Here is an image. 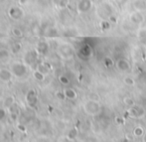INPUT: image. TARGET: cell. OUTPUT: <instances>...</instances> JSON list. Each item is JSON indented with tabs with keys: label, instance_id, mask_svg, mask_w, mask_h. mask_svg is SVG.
<instances>
[{
	"label": "cell",
	"instance_id": "1",
	"mask_svg": "<svg viewBox=\"0 0 146 142\" xmlns=\"http://www.w3.org/2000/svg\"><path fill=\"white\" fill-rule=\"evenodd\" d=\"M84 110L90 116H96L98 115L102 111V106L96 100L90 98L84 104Z\"/></svg>",
	"mask_w": 146,
	"mask_h": 142
},
{
	"label": "cell",
	"instance_id": "2",
	"mask_svg": "<svg viewBox=\"0 0 146 142\" xmlns=\"http://www.w3.org/2000/svg\"><path fill=\"white\" fill-rule=\"evenodd\" d=\"M126 113L128 114L129 117L131 118H134V119H140V118H143L146 114V110L143 106H130L126 109Z\"/></svg>",
	"mask_w": 146,
	"mask_h": 142
},
{
	"label": "cell",
	"instance_id": "3",
	"mask_svg": "<svg viewBox=\"0 0 146 142\" xmlns=\"http://www.w3.org/2000/svg\"><path fill=\"white\" fill-rule=\"evenodd\" d=\"M11 72L17 78H22L27 74V67L21 62H14L11 65Z\"/></svg>",
	"mask_w": 146,
	"mask_h": 142
},
{
	"label": "cell",
	"instance_id": "4",
	"mask_svg": "<svg viewBox=\"0 0 146 142\" xmlns=\"http://www.w3.org/2000/svg\"><path fill=\"white\" fill-rule=\"evenodd\" d=\"M58 53L60 56L65 60H70L75 56V51H74L73 47L69 44H62L61 46H59Z\"/></svg>",
	"mask_w": 146,
	"mask_h": 142
},
{
	"label": "cell",
	"instance_id": "5",
	"mask_svg": "<svg viewBox=\"0 0 146 142\" xmlns=\"http://www.w3.org/2000/svg\"><path fill=\"white\" fill-rule=\"evenodd\" d=\"M115 67L121 73H127L131 70V64L127 59L124 58H119L115 62Z\"/></svg>",
	"mask_w": 146,
	"mask_h": 142
},
{
	"label": "cell",
	"instance_id": "6",
	"mask_svg": "<svg viewBox=\"0 0 146 142\" xmlns=\"http://www.w3.org/2000/svg\"><path fill=\"white\" fill-rule=\"evenodd\" d=\"M145 17L143 15V12L141 11H136L134 10L133 12H131V14L129 15V21L134 25H140L144 22Z\"/></svg>",
	"mask_w": 146,
	"mask_h": 142
},
{
	"label": "cell",
	"instance_id": "7",
	"mask_svg": "<svg viewBox=\"0 0 146 142\" xmlns=\"http://www.w3.org/2000/svg\"><path fill=\"white\" fill-rule=\"evenodd\" d=\"M92 7V0H80L77 4V10L80 13H87Z\"/></svg>",
	"mask_w": 146,
	"mask_h": 142
},
{
	"label": "cell",
	"instance_id": "8",
	"mask_svg": "<svg viewBox=\"0 0 146 142\" xmlns=\"http://www.w3.org/2000/svg\"><path fill=\"white\" fill-rule=\"evenodd\" d=\"M38 54L39 53L37 52V50L28 51V52L24 55V62H25L26 65H28V66L33 65V64L37 61V59H38Z\"/></svg>",
	"mask_w": 146,
	"mask_h": 142
},
{
	"label": "cell",
	"instance_id": "9",
	"mask_svg": "<svg viewBox=\"0 0 146 142\" xmlns=\"http://www.w3.org/2000/svg\"><path fill=\"white\" fill-rule=\"evenodd\" d=\"M26 100H27V104H29L31 107H35L38 104V96H37V92L35 90H30L27 92V96H26Z\"/></svg>",
	"mask_w": 146,
	"mask_h": 142
},
{
	"label": "cell",
	"instance_id": "10",
	"mask_svg": "<svg viewBox=\"0 0 146 142\" xmlns=\"http://www.w3.org/2000/svg\"><path fill=\"white\" fill-rule=\"evenodd\" d=\"M8 14H9V16L13 20H20L24 16V11L21 8L17 7V6H14V7L10 8Z\"/></svg>",
	"mask_w": 146,
	"mask_h": 142
},
{
	"label": "cell",
	"instance_id": "11",
	"mask_svg": "<svg viewBox=\"0 0 146 142\" xmlns=\"http://www.w3.org/2000/svg\"><path fill=\"white\" fill-rule=\"evenodd\" d=\"M49 49H50V46H49L48 42L46 41H40L37 45V52L39 53L40 55H46L48 54Z\"/></svg>",
	"mask_w": 146,
	"mask_h": 142
},
{
	"label": "cell",
	"instance_id": "12",
	"mask_svg": "<svg viewBox=\"0 0 146 142\" xmlns=\"http://www.w3.org/2000/svg\"><path fill=\"white\" fill-rule=\"evenodd\" d=\"M13 73L5 68H0V80L3 82H10L12 79Z\"/></svg>",
	"mask_w": 146,
	"mask_h": 142
},
{
	"label": "cell",
	"instance_id": "13",
	"mask_svg": "<svg viewBox=\"0 0 146 142\" xmlns=\"http://www.w3.org/2000/svg\"><path fill=\"white\" fill-rule=\"evenodd\" d=\"M132 7L136 11H146V0H134L132 2Z\"/></svg>",
	"mask_w": 146,
	"mask_h": 142
},
{
	"label": "cell",
	"instance_id": "14",
	"mask_svg": "<svg viewBox=\"0 0 146 142\" xmlns=\"http://www.w3.org/2000/svg\"><path fill=\"white\" fill-rule=\"evenodd\" d=\"M64 94H65V98L68 100H76L78 98V94L74 88H67L64 90Z\"/></svg>",
	"mask_w": 146,
	"mask_h": 142
},
{
	"label": "cell",
	"instance_id": "15",
	"mask_svg": "<svg viewBox=\"0 0 146 142\" xmlns=\"http://www.w3.org/2000/svg\"><path fill=\"white\" fill-rule=\"evenodd\" d=\"M8 110H9L10 114H11L12 119H16L18 115H19V113H20L19 107H18V106L16 104H14L12 106H10V107L8 108Z\"/></svg>",
	"mask_w": 146,
	"mask_h": 142
},
{
	"label": "cell",
	"instance_id": "16",
	"mask_svg": "<svg viewBox=\"0 0 146 142\" xmlns=\"http://www.w3.org/2000/svg\"><path fill=\"white\" fill-rule=\"evenodd\" d=\"M144 132H145V129L142 126H136L133 129V136L135 138H142Z\"/></svg>",
	"mask_w": 146,
	"mask_h": 142
},
{
	"label": "cell",
	"instance_id": "17",
	"mask_svg": "<svg viewBox=\"0 0 146 142\" xmlns=\"http://www.w3.org/2000/svg\"><path fill=\"white\" fill-rule=\"evenodd\" d=\"M37 70H38V71H40L42 74H44L45 76L48 75V74L50 73V67H49V66L47 65V64H45V63L39 64Z\"/></svg>",
	"mask_w": 146,
	"mask_h": 142
},
{
	"label": "cell",
	"instance_id": "18",
	"mask_svg": "<svg viewBox=\"0 0 146 142\" xmlns=\"http://www.w3.org/2000/svg\"><path fill=\"white\" fill-rule=\"evenodd\" d=\"M78 135H79V131H78V129L77 128H72V129H70L69 132H68L67 138L69 139V140H75V139L78 137Z\"/></svg>",
	"mask_w": 146,
	"mask_h": 142
},
{
	"label": "cell",
	"instance_id": "19",
	"mask_svg": "<svg viewBox=\"0 0 146 142\" xmlns=\"http://www.w3.org/2000/svg\"><path fill=\"white\" fill-rule=\"evenodd\" d=\"M11 32H12V35H13L14 37H16V38H23V36H24L23 31L19 27H13L11 29Z\"/></svg>",
	"mask_w": 146,
	"mask_h": 142
},
{
	"label": "cell",
	"instance_id": "20",
	"mask_svg": "<svg viewBox=\"0 0 146 142\" xmlns=\"http://www.w3.org/2000/svg\"><path fill=\"white\" fill-rule=\"evenodd\" d=\"M100 27L102 28V30L108 31V30H110V29L111 28V23H110L108 19H106V20L104 19V20H102V21L100 22Z\"/></svg>",
	"mask_w": 146,
	"mask_h": 142
},
{
	"label": "cell",
	"instance_id": "21",
	"mask_svg": "<svg viewBox=\"0 0 146 142\" xmlns=\"http://www.w3.org/2000/svg\"><path fill=\"white\" fill-rule=\"evenodd\" d=\"M57 30L54 27H47L44 30V35L48 37H53V36H57Z\"/></svg>",
	"mask_w": 146,
	"mask_h": 142
},
{
	"label": "cell",
	"instance_id": "22",
	"mask_svg": "<svg viewBox=\"0 0 146 142\" xmlns=\"http://www.w3.org/2000/svg\"><path fill=\"white\" fill-rule=\"evenodd\" d=\"M15 104V100H14V98L13 96H8V98H5V100H4L3 102V106L5 108H9L10 106H12L13 104Z\"/></svg>",
	"mask_w": 146,
	"mask_h": 142
},
{
	"label": "cell",
	"instance_id": "23",
	"mask_svg": "<svg viewBox=\"0 0 146 142\" xmlns=\"http://www.w3.org/2000/svg\"><path fill=\"white\" fill-rule=\"evenodd\" d=\"M123 104H124L127 107H130V106H135L136 102H135V100H133L132 98H130V96H125V98H123Z\"/></svg>",
	"mask_w": 146,
	"mask_h": 142
},
{
	"label": "cell",
	"instance_id": "24",
	"mask_svg": "<svg viewBox=\"0 0 146 142\" xmlns=\"http://www.w3.org/2000/svg\"><path fill=\"white\" fill-rule=\"evenodd\" d=\"M123 83H124V85L128 86H135V81L133 78L129 77V76H127V77H124V79H123Z\"/></svg>",
	"mask_w": 146,
	"mask_h": 142
},
{
	"label": "cell",
	"instance_id": "25",
	"mask_svg": "<svg viewBox=\"0 0 146 142\" xmlns=\"http://www.w3.org/2000/svg\"><path fill=\"white\" fill-rule=\"evenodd\" d=\"M10 54L9 51L7 50L6 48L0 49V61H3V60H6L7 58H9Z\"/></svg>",
	"mask_w": 146,
	"mask_h": 142
},
{
	"label": "cell",
	"instance_id": "26",
	"mask_svg": "<svg viewBox=\"0 0 146 142\" xmlns=\"http://www.w3.org/2000/svg\"><path fill=\"white\" fill-rule=\"evenodd\" d=\"M33 77H34L35 79H36L37 81H39V82H43L45 80V75L41 73L40 71H38V70L33 73Z\"/></svg>",
	"mask_w": 146,
	"mask_h": 142
},
{
	"label": "cell",
	"instance_id": "27",
	"mask_svg": "<svg viewBox=\"0 0 146 142\" xmlns=\"http://www.w3.org/2000/svg\"><path fill=\"white\" fill-rule=\"evenodd\" d=\"M11 51L13 54H17L19 51H21V44H20L19 42L14 43V44L11 46Z\"/></svg>",
	"mask_w": 146,
	"mask_h": 142
},
{
	"label": "cell",
	"instance_id": "28",
	"mask_svg": "<svg viewBox=\"0 0 146 142\" xmlns=\"http://www.w3.org/2000/svg\"><path fill=\"white\" fill-rule=\"evenodd\" d=\"M59 81L61 84H63V85H69L70 84V79L67 77V76L65 75H61L59 77Z\"/></svg>",
	"mask_w": 146,
	"mask_h": 142
},
{
	"label": "cell",
	"instance_id": "29",
	"mask_svg": "<svg viewBox=\"0 0 146 142\" xmlns=\"http://www.w3.org/2000/svg\"><path fill=\"white\" fill-rule=\"evenodd\" d=\"M69 3H70V0H60L59 4L57 6L61 8V9H65L66 7H68Z\"/></svg>",
	"mask_w": 146,
	"mask_h": 142
},
{
	"label": "cell",
	"instance_id": "30",
	"mask_svg": "<svg viewBox=\"0 0 146 142\" xmlns=\"http://www.w3.org/2000/svg\"><path fill=\"white\" fill-rule=\"evenodd\" d=\"M104 64L106 68H110L113 65V62H112V60L110 59V58H106V59L104 60Z\"/></svg>",
	"mask_w": 146,
	"mask_h": 142
},
{
	"label": "cell",
	"instance_id": "31",
	"mask_svg": "<svg viewBox=\"0 0 146 142\" xmlns=\"http://www.w3.org/2000/svg\"><path fill=\"white\" fill-rule=\"evenodd\" d=\"M33 32H34V34L36 35V36H40V35L44 34V30L41 27H35L33 29Z\"/></svg>",
	"mask_w": 146,
	"mask_h": 142
},
{
	"label": "cell",
	"instance_id": "32",
	"mask_svg": "<svg viewBox=\"0 0 146 142\" xmlns=\"http://www.w3.org/2000/svg\"><path fill=\"white\" fill-rule=\"evenodd\" d=\"M108 20L110 22V23H113V24L117 23V18L115 15H113V14H110V15L108 17Z\"/></svg>",
	"mask_w": 146,
	"mask_h": 142
},
{
	"label": "cell",
	"instance_id": "33",
	"mask_svg": "<svg viewBox=\"0 0 146 142\" xmlns=\"http://www.w3.org/2000/svg\"><path fill=\"white\" fill-rule=\"evenodd\" d=\"M115 123L116 124H122L123 123V119L121 118V117H119V116H116L115 117Z\"/></svg>",
	"mask_w": 146,
	"mask_h": 142
},
{
	"label": "cell",
	"instance_id": "34",
	"mask_svg": "<svg viewBox=\"0 0 146 142\" xmlns=\"http://www.w3.org/2000/svg\"><path fill=\"white\" fill-rule=\"evenodd\" d=\"M115 1H116L118 4H121V5H123V4L126 3V2L128 1V0H115Z\"/></svg>",
	"mask_w": 146,
	"mask_h": 142
},
{
	"label": "cell",
	"instance_id": "35",
	"mask_svg": "<svg viewBox=\"0 0 146 142\" xmlns=\"http://www.w3.org/2000/svg\"><path fill=\"white\" fill-rule=\"evenodd\" d=\"M5 115V111L3 109H0V119H2Z\"/></svg>",
	"mask_w": 146,
	"mask_h": 142
},
{
	"label": "cell",
	"instance_id": "36",
	"mask_svg": "<svg viewBox=\"0 0 146 142\" xmlns=\"http://www.w3.org/2000/svg\"><path fill=\"white\" fill-rule=\"evenodd\" d=\"M3 48H6V45L0 42V49H3Z\"/></svg>",
	"mask_w": 146,
	"mask_h": 142
},
{
	"label": "cell",
	"instance_id": "37",
	"mask_svg": "<svg viewBox=\"0 0 146 142\" xmlns=\"http://www.w3.org/2000/svg\"><path fill=\"white\" fill-rule=\"evenodd\" d=\"M27 1H28V0H19L20 4H26V3H27Z\"/></svg>",
	"mask_w": 146,
	"mask_h": 142
},
{
	"label": "cell",
	"instance_id": "38",
	"mask_svg": "<svg viewBox=\"0 0 146 142\" xmlns=\"http://www.w3.org/2000/svg\"><path fill=\"white\" fill-rule=\"evenodd\" d=\"M142 140L146 142V130H145L144 134H143V136H142Z\"/></svg>",
	"mask_w": 146,
	"mask_h": 142
},
{
	"label": "cell",
	"instance_id": "39",
	"mask_svg": "<svg viewBox=\"0 0 146 142\" xmlns=\"http://www.w3.org/2000/svg\"><path fill=\"white\" fill-rule=\"evenodd\" d=\"M18 127H19V128L21 129V131H25V128H24L23 126H21V125H19V126H18Z\"/></svg>",
	"mask_w": 146,
	"mask_h": 142
},
{
	"label": "cell",
	"instance_id": "40",
	"mask_svg": "<svg viewBox=\"0 0 146 142\" xmlns=\"http://www.w3.org/2000/svg\"><path fill=\"white\" fill-rule=\"evenodd\" d=\"M6 0H0V4H2V3H4V2H5Z\"/></svg>",
	"mask_w": 146,
	"mask_h": 142
}]
</instances>
